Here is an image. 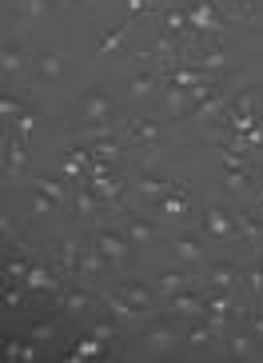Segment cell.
<instances>
[{"instance_id":"4fadbf2b","label":"cell","mask_w":263,"mask_h":363,"mask_svg":"<svg viewBox=\"0 0 263 363\" xmlns=\"http://www.w3.org/2000/svg\"><path fill=\"white\" fill-rule=\"evenodd\" d=\"M24 160H28L24 156V140H12V132H4V176L16 180L24 172Z\"/></svg>"},{"instance_id":"ab89813d","label":"cell","mask_w":263,"mask_h":363,"mask_svg":"<svg viewBox=\"0 0 263 363\" xmlns=\"http://www.w3.org/2000/svg\"><path fill=\"white\" fill-rule=\"evenodd\" d=\"M32 340H36V343L56 340V328H52V323H36V328H32Z\"/></svg>"},{"instance_id":"d6986e66","label":"cell","mask_w":263,"mask_h":363,"mask_svg":"<svg viewBox=\"0 0 263 363\" xmlns=\"http://www.w3.org/2000/svg\"><path fill=\"white\" fill-rule=\"evenodd\" d=\"M160 216H164V220H184V216H188V184H184L179 192L160 200Z\"/></svg>"},{"instance_id":"4316f807","label":"cell","mask_w":263,"mask_h":363,"mask_svg":"<svg viewBox=\"0 0 263 363\" xmlns=\"http://www.w3.org/2000/svg\"><path fill=\"white\" fill-rule=\"evenodd\" d=\"M132 21H136V16H128V21L120 24V28H112V33H104V36H100V44H96V52H100V56H108V52H116L120 44H124L128 28H132Z\"/></svg>"},{"instance_id":"bcb514c9","label":"cell","mask_w":263,"mask_h":363,"mask_svg":"<svg viewBox=\"0 0 263 363\" xmlns=\"http://www.w3.org/2000/svg\"><path fill=\"white\" fill-rule=\"evenodd\" d=\"M0 224H4V240H16V220H12V216H4V220H0Z\"/></svg>"},{"instance_id":"5bb4252c","label":"cell","mask_w":263,"mask_h":363,"mask_svg":"<svg viewBox=\"0 0 263 363\" xmlns=\"http://www.w3.org/2000/svg\"><path fill=\"white\" fill-rule=\"evenodd\" d=\"M172 256H179L184 264H200L208 252H203V240H200V235L188 232V235H176V240H172Z\"/></svg>"},{"instance_id":"9a60e30c","label":"cell","mask_w":263,"mask_h":363,"mask_svg":"<svg viewBox=\"0 0 263 363\" xmlns=\"http://www.w3.org/2000/svg\"><path fill=\"white\" fill-rule=\"evenodd\" d=\"M88 180H92L88 188H92V192L100 196L104 203H120V196H124V184H120L112 172H100V176H88Z\"/></svg>"},{"instance_id":"52a82bcc","label":"cell","mask_w":263,"mask_h":363,"mask_svg":"<svg viewBox=\"0 0 263 363\" xmlns=\"http://www.w3.org/2000/svg\"><path fill=\"white\" fill-rule=\"evenodd\" d=\"M188 24L196 28V33H208V36H220L223 33V21L216 16V4H211V0H200V4L188 12Z\"/></svg>"},{"instance_id":"f6af8a7d","label":"cell","mask_w":263,"mask_h":363,"mask_svg":"<svg viewBox=\"0 0 263 363\" xmlns=\"http://www.w3.org/2000/svg\"><path fill=\"white\" fill-rule=\"evenodd\" d=\"M92 335H96V340H112V335H116V328H112V323H96V328H92Z\"/></svg>"},{"instance_id":"83f0119b","label":"cell","mask_w":263,"mask_h":363,"mask_svg":"<svg viewBox=\"0 0 263 363\" xmlns=\"http://www.w3.org/2000/svg\"><path fill=\"white\" fill-rule=\"evenodd\" d=\"M76 212H80V220H88V224L100 220V208H96V192H92V188H76Z\"/></svg>"},{"instance_id":"7dc6e473","label":"cell","mask_w":263,"mask_h":363,"mask_svg":"<svg viewBox=\"0 0 263 363\" xmlns=\"http://www.w3.org/2000/svg\"><path fill=\"white\" fill-rule=\"evenodd\" d=\"M9 276L24 279V276H28V264H21V259H12V264H9Z\"/></svg>"},{"instance_id":"f1b7e54d","label":"cell","mask_w":263,"mask_h":363,"mask_svg":"<svg viewBox=\"0 0 263 363\" xmlns=\"http://www.w3.org/2000/svg\"><path fill=\"white\" fill-rule=\"evenodd\" d=\"M116 291L128 299V303H136L140 311H144L147 303H152V288H144V284H136V279H128V284H120Z\"/></svg>"},{"instance_id":"277c9868","label":"cell","mask_w":263,"mask_h":363,"mask_svg":"<svg viewBox=\"0 0 263 363\" xmlns=\"http://www.w3.org/2000/svg\"><path fill=\"white\" fill-rule=\"evenodd\" d=\"M240 284V267L228 264V259H216V264L203 267V288L208 291H235Z\"/></svg>"},{"instance_id":"3957f363","label":"cell","mask_w":263,"mask_h":363,"mask_svg":"<svg viewBox=\"0 0 263 363\" xmlns=\"http://www.w3.org/2000/svg\"><path fill=\"white\" fill-rule=\"evenodd\" d=\"M112 120V100H108V92H100V88H88L84 100H80V124H108Z\"/></svg>"},{"instance_id":"8d00e7d4","label":"cell","mask_w":263,"mask_h":363,"mask_svg":"<svg viewBox=\"0 0 263 363\" xmlns=\"http://www.w3.org/2000/svg\"><path fill=\"white\" fill-rule=\"evenodd\" d=\"M243 279H247V291H252V296H263V264H252Z\"/></svg>"},{"instance_id":"ee69618b","label":"cell","mask_w":263,"mask_h":363,"mask_svg":"<svg viewBox=\"0 0 263 363\" xmlns=\"http://www.w3.org/2000/svg\"><path fill=\"white\" fill-rule=\"evenodd\" d=\"M56 208V200L48 192H40V188H36V212H52Z\"/></svg>"},{"instance_id":"e575fe53","label":"cell","mask_w":263,"mask_h":363,"mask_svg":"<svg viewBox=\"0 0 263 363\" xmlns=\"http://www.w3.org/2000/svg\"><path fill=\"white\" fill-rule=\"evenodd\" d=\"M21 112H24V108H21V100H12V96H4V100H0V116H4V128H9V132H12V120L21 116Z\"/></svg>"},{"instance_id":"d6a6232c","label":"cell","mask_w":263,"mask_h":363,"mask_svg":"<svg viewBox=\"0 0 263 363\" xmlns=\"http://www.w3.org/2000/svg\"><path fill=\"white\" fill-rule=\"evenodd\" d=\"M60 65H64V56H60V52H44L40 60H36L40 76H48V80H52V76H60Z\"/></svg>"},{"instance_id":"b9f144b4","label":"cell","mask_w":263,"mask_h":363,"mask_svg":"<svg viewBox=\"0 0 263 363\" xmlns=\"http://www.w3.org/2000/svg\"><path fill=\"white\" fill-rule=\"evenodd\" d=\"M156 9V0H128V16H144Z\"/></svg>"},{"instance_id":"f907efd6","label":"cell","mask_w":263,"mask_h":363,"mask_svg":"<svg viewBox=\"0 0 263 363\" xmlns=\"http://www.w3.org/2000/svg\"><path fill=\"white\" fill-rule=\"evenodd\" d=\"M255 216H259V220H263V203H259V208H255Z\"/></svg>"},{"instance_id":"e0dca14e","label":"cell","mask_w":263,"mask_h":363,"mask_svg":"<svg viewBox=\"0 0 263 363\" xmlns=\"http://www.w3.org/2000/svg\"><path fill=\"white\" fill-rule=\"evenodd\" d=\"M160 84H164V80H160L156 72H132V80H128V92H132L136 100H152V96L160 92Z\"/></svg>"},{"instance_id":"f546056e","label":"cell","mask_w":263,"mask_h":363,"mask_svg":"<svg viewBox=\"0 0 263 363\" xmlns=\"http://www.w3.org/2000/svg\"><path fill=\"white\" fill-rule=\"evenodd\" d=\"M120 152H124V144H120V136H108V140H96L92 144V160H116Z\"/></svg>"},{"instance_id":"f35d334b","label":"cell","mask_w":263,"mask_h":363,"mask_svg":"<svg viewBox=\"0 0 263 363\" xmlns=\"http://www.w3.org/2000/svg\"><path fill=\"white\" fill-rule=\"evenodd\" d=\"M21 12H24V21H32V16H44V12H48V0H24Z\"/></svg>"},{"instance_id":"74e56055","label":"cell","mask_w":263,"mask_h":363,"mask_svg":"<svg viewBox=\"0 0 263 363\" xmlns=\"http://www.w3.org/2000/svg\"><path fill=\"white\" fill-rule=\"evenodd\" d=\"M36 188H40V192H48L56 203H64V200H68V192H64V184H56V180H36Z\"/></svg>"},{"instance_id":"484cf974","label":"cell","mask_w":263,"mask_h":363,"mask_svg":"<svg viewBox=\"0 0 263 363\" xmlns=\"http://www.w3.org/2000/svg\"><path fill=\"white\" fill-rule=\"evenodd\" d=\"M88 160H92V152H64V160H60V172L64 176H72V180H80L84 176V168H88Z\"/></svg>"},{"instance_id":"8992f818","label":"cell","mask_w":263,"mask_h":363,"mask_svg":"<svg viewBox=\"0 0 263 363\" xmlns=\"http://www.w3.org/2000/svg\"><path fill=\"white\" fill-rule=\"evenodd\" d=\"M188 288H203V276H196V272H164V276L156 279V296H176V291H188Z\"/></svg>"},{"instance_id":"603a6c76","label":"cell","mask_w":263,"mask_h":363,"mask_svg":"<svg viewBox=\"0 0 263 363\" xmlns=\"http://www.w3.org/2000/svg\"><path fill=\"white\" fill-rule=\"evenodd\" d=\"M124 235L132 240V244H144V247H147V244H156V228L147 224V220H140V216L124 224Z\"/></svg>"},{"instance_id":"7a4b0ae2","label":"cell","mask_w":263,"mask_h":363,"mask_svg":"<svg viewBox=\"0 0 263 363\" xmlns=\"http://www.w3.org/2000/svg\"><path fill=\"white\" fill-rule=\"evenodd\" d=\"M140 343H144L152 355H168L172 347L179 343V331H176V323H172V320H156V323H147V328H144Z\"/></svg>"},{"instance_id":"c3c4849f","label":"cell","mask_w":263,"mask_h":363,"mask_svg":"<svg viewBox=\"0 0 263 363\" xmlns=\"http://www.w3.org/2000/svg\"><path fill=\"white\" fill-rule=\"evenodd\" d=\"M252 331H255V335H263V311H255V315H252Z\"/></svg>"},{"instance_id":"7c38bea8","label":"cell","mask_w":263,"mask_h":363,"mask_svg":"<svg viewBox=\"0 0 263 363\" xmlns=\"http://www.w3.org/2000/svg\"><path fill=\"white\" fill-rule=\"evenodd\" d=\"M179 188H184V184L160 180V176H140V180H136V196H140V200H152V203H160L164 196L179 192Z\"/></svg>"},{"instance_id":"4dcf8cb0","label":"cell","mask_w":263,"mask_h":363,"mask_svg":"<svg viewBox=\"0 0 263 363\" xmlns=\"http://www.w3.org/2000/svg\"><path fill=\"white\" fill-rule=\"evenodd\" d=\"M228 352H232L235 359H255V343L247 340V335H235L232 331V335H228Z\"/></svg>"},{"instance_id":"d590c367","label":"cell","mask_w":263,"mask_h":363,"mask_svg":"<svg viewBox=\"0 0 263 363\" xmlns=\"http://www.w3.org/2000/svg\"><path fill=\"white\" fill-rule=\"evenodd\" d=\"M164 24H168V33H184V28H191V24H188V12H179V9H168V12H164Z\"/></svg>"},{"instance_id":"60d3db41","label":"cell","mask_w":263,"mask_h":363,"mask_svg":"<svg viewBox=\"0 0 263 363\" xmlns=\"http://www.w3.org/2000/svg\"><path fill=\"white\" fill-rule=\"evenodd\" d=\"M32 136V112H21L16 116V140H28Z\"/></svg>"},{"instance_id":"5b68a950","label":"cell","mask_w":263,"mask_h":363,"mask_svg":"<svg viewBox=\"0 0 263 363\" xmlns=\"http://www.w3.org/2000/svg\"><path fill=\"white\" fill-rule=\"evenodd\" d=\"M76 276L88 279V284L104 279V276H108V256H104L96 244H84V252H80V264H76Z\"/></svg>"},{"instance_id":"836d02e7","label":"cell","mask_w":263,"mask_h":363,"mask_svg":"<svg viewBox=\"0 0 263 363\" xmlns=\"http://www.w3.org/2000/svg\"><path fill=\"white\" fill-rule=\"evenodd\" d=\"M104 352H108L104 340H96V335H92V340H80V343H76V355H80V359H92V355H104Z\"/></svg>"},{"instance_id":"44dd1931","label":"cell","mask_w":263,"mask_h":363,"mask_svg":"<svg viewBox=\"0 0 263 363\" xmlns=\"http://www.w3.org/2000/svg\"><path fill=\"white\" fill-rule=\"evenodd\" d=\"M191 65L203 68V72H223V68H228V48H223V44H211V48H203Z\"/></svg>"},{"instance_id":"681fc988","label":"cell","mask_w":263,"mask_h":363,"mask_svg":"<svg viewBox=\"0 0 263 363\" xmlns=\"http://www.w3.org/2000/svg\"><path fill=\"white\" fill-rule=\"evenodd\" d=\"M72 4H80V9H88V4H92V0H72Z\"/></svg>"},{"instance_id":"ffe728a7","label":"cell","mask_w":263,"mask_h":363,"mask_svg":"<svg viewBox=\"0 0 263 363\" xmlns=\"http://www.w3.org/2000/svg\"><path fill=\"white\" fill-rule=\"evenodd\" d=\"M220 335H216V328H211L208 315H196L188 328V347H208V343H216Z\"/></svg>"},{"instance_id":"7bdbcfd3","label":"cell","mask_w":263,"mask_h":363,"mask_svg":"<svg viewBox=\"0 0 263 363\" xmlns=\"http://www.w3.org/2000/svg\"><path fill=\"white\" fill-rule=\"evenodd\" d=\"M9 355H16V359H36V347H28V343H9Z\"/></svg>"},{"instance_id":"2e32d148","label":"cell","mask_w":263,"mask_h":363,"mask_svg":"<svg viewBox=\"0 0 263 363\" xmlns=\"http://www.w3.org/2000/svg\"><path fill=\"white\" fill-rule=\"evenodd\" d=\"M235 232H240V240H247L252 247H263V220L259 216L235 212Z\"/></svg>"},{"instance_id":"cb8c5ba5","label":"cell","mask_w":263,"mask_h":363,"mask_svg":"<svg viewBox=\"0 0 263 363\" xmlns=\"http://www.w3.org/2000/svg\"><path fill=\"white\" fill-rule=\"evenodd\" d=\"M104 303H108V311L116 315V320H124V323H132V320H140V308L136 303H128L120 291H112V296H104Z\"/></svg>"},{"instance_id":"30bf717a","label":"cell","mask_w":263,"mask_h":363,"mask_svg":"<svg viewBox=\"0 0 263 363\" xmlns=\"http://www.w3.org/2000/svg\"><path fill=\"white\" fill-rule=\"evenodd\" d=\"M160 96H164V112H168L172 120H184L188 108L196 104V100H191V88H179V84H164Z\"/></svg>"},{"instance_id":"ba28073f","label":"cell","mask_w":263,"mask_h":363,"mask_svg":"<svg viewBox=\"0 0 263 363\" xmlns=\"http://www.w3.org/2000/svg\"><path fill=\"white\" fill-rule=\"evenodd\" d=\"M96 247H100V252L116 264V259H128L132 240H128V235H120V232H112V228H100V232H96Z\"/></svg>"},{"instance_id":"1f68e13d","label":"cell","mask_w":263,"mask_h":363,"mask_svg":"<svg viewBox=\"0 0 263 363\" xmlns=\"http://www.w3.org/2000/svg\"><path fill=\"white\" fill-rule=\"evenodd\" d=\"M223 184H228V192H247L252 188V176H247V168H228Z\"/></svg>"},{"instance_id":"d4e9b609","label":"cell","mask_w":263,"mask_h":363,"mask_svg":"<svg viewBox=\"0 0 263 363\" xmlns=\"http://www.w3.org/2000/svg\"><path fill=\"white\" fill-rule=\"evenodd\" d=\"M24 65H28V56H24L21 44H4V52H0V68H4V76H16Z\"/></svg>"},{"instance_id":"816d5d0a","label":"cell","mask_w":263,"mask_h":363,"mask_svg":"<svg viewBox=\"0 0 263 363\" xmlns=\"http://www.w3.org/2000/svg\"><path fill=\"white\" fill-rule=\"evenodd\" d=\"M259 264H263V247H259Z\"/></svg>"},{"instance_id":"ac0fdd59","label":"cell","mask_w":263,"mask_h":363,"mask_svg":"<svg viewBox=\"0 0 263 363\" xmlns=\"http://www.w3.org/2000/svg\"><path fill=\"white\" fill-rule=\"evenodd\" d=\"M56 303H60V311H68V315H84V311L92 308V296H88V291L60 288V291H56Z\"/></svg>"},{"instance_id":"8fae6325","label":"cell","mask_w":263,"mask_h":363,"mask_svg":"<svg viewBox=\"0 0 263 363\" xmlns=\"http://www.w3.org/2000/svg\"><path fill=\"white\" fill-rule=\"evenodd\" d=\"M203 228H208L216 240H240V232H235V216H228L223 208H208V212H203Z\"/></svg>"},{"instance_id":"6da1fadb","label":"cell","mask_w":263,"mask_h":363,"mask_svg":"<svg viewBox=\"0 0 263 363\" xmlns=\"http://www.w3.org/2000/svg\"><path fill=\"white\" fill-rule=\"evenodd\" d=\"M128 140L136 144L140 152H144V160L147 164H156L160 160V152H164V128H160L156 120H140V124H128Z\"/></svg>"},{"instance_id":"9c48e42d","label":"cell","mask_w":263,"mask_h":363,"mask_svg":"<svg viewBox=\"0 0 263 363\" xmlns=\"http://www.w3.org/2000/svg\"><path fill=\"white\" fill-rule=\"evenodd\" d=\"M228 100H232V96H228L223 88H216V92H211L208 100H200V104L191 108V112H188L184 120H191V124H208V120H216V116L223 112V108H228Z\"/></svg>"},{"instance_id":"7402d4cb","label":"cell","mask_w":263,"mask_h":363,"mask_svg":"<svg viewBox=\"0 0 263 363\" xmlns=\"http://www.w3.org/2000/svg\"><path fill=\"white\" fill-rule=\"evenodd\" d=\"M24 284H28L32 291H48V296H56V291H60V279H56L48 267H28Z\"/></svg>"}]
</instances>
